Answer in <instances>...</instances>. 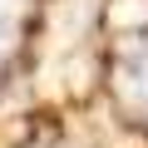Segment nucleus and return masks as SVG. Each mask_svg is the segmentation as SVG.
I'll return each instance as SVG.
<instances>
[{
	"mask_svg": "<svg viewBox=\"0 0 148 148\" xmlns=\"http://www.w3.org/2000/svg\"><path fill=\"white\" fill-rule=\"evenodd\" d=\"M114 89L123 99V109L133 119L148 123V40H133L119 49V64H114Z\"/></svg>",
	"mask_w": 148,
	"mask_h": 148,
	"instance_id": "1",
	"label": "nucleus"
},
{
	"mask_svg": "<svg viewBox=\"0 0 148 148\" xmlns=\"http://www.w3.org/2000/svg\"><path fill=\"white\" fill-rule=\"evenodd\" d=\"M20 15H25V0H0V54L10 49V40H15V25H20Z\"/></svg>",
	"mask_w": 148,
	"mask_h": 148,
	"instance_id": "2",
	"label": "nucleus"
}]
</instances>
